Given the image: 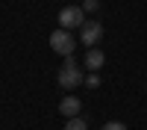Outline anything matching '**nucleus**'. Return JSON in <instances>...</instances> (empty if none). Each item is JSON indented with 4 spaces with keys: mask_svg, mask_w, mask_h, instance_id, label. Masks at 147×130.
Instances as JSON below:
<instances>
[{
    "mask_svg": "<svg viewBox=\"0 0 147 130\" xmlns=\"http://www.w3.org/2000/svg\"><path fill=\"white\" fill-rule=\"evenodd\" d=\"M82 80L85 77H82V71L77 68L74 56H65V65H62V71H59V86H62V89H77Z\"/></svg>",
    "mask_w": 147,
    "mask_h": 130,
    "instance_id": "nucleus-1",
    "label": "nucleus"
},
{
    "mask_svg": "<svg viewBox=\"0 0 147 130\" xmlns=\"http://www.w3.org/2000/svg\"><path fill=\"white\" fill-rule=\"evenodd\" d=\"M65 130H88V124H85V118H68V124H65Z\"/></svg>",
    "mask_w": 147,
    "mask_h": 130,
    "instance_id": "nucleus-7",
    "label": "nucleus"
},
{
    "mask_svg": "<svg viewBox=\"0 0 147 130\" xmlns=\"http://www.w3.org/2000/svg\"><path fill=\"white\" fill-rule=\"evenodd\" d=\"M100 35H103L100 21H85L82 27H80V42H82V44H88V47H94L97 42H100Z\"/></svg>",
    "mask_w": 147,
    "mask_h": 130,
    "instance_id": "nucleus-4",
    "label": "nucleus"
},
{
    "mask_svg": "<svg viewBox=\"0 0 147 130\" xmlns=\"http://www.w3.org/2000/svg\"><path fill=\"white\" fill-rule=\"evenodd\" d=\"M103 62H106V56H103L100 50H97V47H88V53H85V65H88V68L94 71V74L103 68Z\"/></svg>",
    "mask_w": 147,
    "mask_h": 130,
    "instance_id": "nucleus-6",
    "label": "nucleus"
},
{
    "mask_svg": "<svg viewBox=\"0 0 147 130\" xmlns=\"http://www.w3.org/2000/svg\"><path fill=\"white\" fill-rule=\"evenodd\" d=\"M80 106H82V103L74 98V95H68V98H62V103H59V112L68 115V118H77V115H80Z\"/></svg>",
    "mask_w": 147,
    "mask_h": 130,
    "instance_id": "nucleus-5",
    "label": "nucleus"
},
{
    "mask_svg": "<svg viewBox=\"0 0 147 130\" xmlns=\"http://www.w3.org/2000/svg\"><path fill=\"white\" fill-rule=\"evenodd\" d=\"M103 130H127V124H124V121H106Z\"/></svg>",
    "mask_w": 147,
    "mask_h": 130,
    "instance_id": "nucleus-10",
    "label": "nucleus"
},
{
    "mask_svg": "<svg viewBox=\"0 0 147 130\" xmlns=\"http://www.w3.org/2000/svg\"><path fill=\"white\" fill-rule=\"evenodd\" d=\"M50 47H53L59 56H71L74 47H77V39H74V33H68V30L59 27L56 33H50Z\"/></svg>",
    "mask_w": 147,
    "mask_h": 130,
    "instance_id": "nucleus-2",
    "label": "nucleus"
},
{
    "mask_svg": "<svg viewBox=\"0 0 147 130\" xmlns=\"http://www.w3.org/2000/svg\"><path fill=\"white\" fill-rule=\"evenodd\" d=\"M85 24V12H82V6H65L62 12H59V27L62 30H80Z\"/></svg>",
    "mask_w": 147,
    "mask_h": 130,
    "instance_id": "nucleus-3",
    "label": "nucleus"
},
{
    "mask_svg": "<svg viewBox=\"0 0 147 130\" xmlns=\"http://www.w3.org/2000/svg\"><path fill=\"white\" fill-rule=\"evenodd\" d=\"M100 9V0H82V12H97Z\"/></svg>",
    "mask_w": 147,
    "mask_h": 130,
    "instance_id": "nucleus-8",
    "label": "nucleus"
},
{
    "mask_svg": "<svg viewBox=\"0 0 147 130\" xmlns=\"http://www.w3.org/2000/svg\"><path fill=\"white\" fill-rule=\"evenodd\" d=\"M82 83H85V86H88V89H97V86H100V77H97V74H94V71H91V74H88V77H85Z\"/></svg>",
    "mask_w": 147,
    "mask_h": 130,
    "instance_id": "nucleus-9",
    "label": "nucleus"
}]
</instances>
